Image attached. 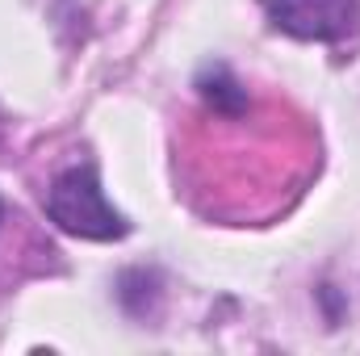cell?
<instances>
[{"label": "cell", "mask_w": 360, "mask_h": 356, "mask_svg": "<svg viewBox=\"0 0 360 356\" xmlns=\"http://www.w3.org/2000/svg\"><path fill=\"white\" fill-rule=\"evenodd\" d=\"M264 13L297 42H344L360 30V0H264Z\"/></svg>", "instance_id": "2"}, {"label": "cell", "mask_w": 360, "mask_h": 356, "mask_svg": "<svg viewBox=\"0 0 360 356\" xmlns=\"http://www.w3.org/2000/svg\"><path fill=\"white\" fill-rule=\"evenodd\" d=\"M197 89H201V96L218 109V113H239L243 105H248V92H243V84L222 68V63H214V68H205L201 72V80H197Z\"/></svg>", "instance_id": "3"}, {"label": "cell", "mask_w": 360, "mask_h": 356, "mask_svg": "<svg viewBox=\"0 0 360 356\" xmlns=\"http://www.w3.org/2000/svg\"><path fill=\"white\" fill-rule=\"evenodd\" d=\"M46 218L76 239H92V243H113L130 235L126 214H117L101 189V177L92 164H76L68 172H59L51 193H46Z\"/></svg>", "instance_id": "1"}]
</instances>
